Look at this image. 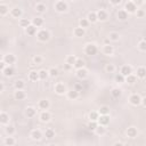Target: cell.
<instances>
[{"mask_svg": "<svg viewBox=\"0 0 146 146\" xmlns=\"http://www.w3.org/2000/svg\"><path fill=\"white\" fill-rule=\"evenodd\" d=\"M97 126H98V123H97V121H90V123L88 124V128H89L90 130H95Z\"/></svg>", "mask_w": 146, "mask_h": 146, "instance_id": "cell-48", "label": "cell"}, {"mask_svg": "<svg viewBox=\"0 0 146 146\" xmlns=\"http://www.w3.org/2000/svg\"><path fill=\"white\" fill-rule=\"evenodd\" d=\"M0 61H3V55L0 53Z\"/></svg>", "mask_w": 146, "mask_h": 146, "instance_id": "cell-61", "label": "cell"}, {"mask_svg": "<svg viewBox=\"0 0 146 146\" xmlns=\"http://www.w3.org/2000/svg\"><path fill=\"white\" fill-rule=\"evenodd\" d=\"M6 67V63L3 61H0V71H2Z\"/></svg>", "mask_w": 146, "mask_h": 146, "instance_id": "cell-57", "label": "cell"}, {"mask_svg": "<svg viewBox=\"0 0 146 146\" xmlns=\"http://www.w3.org/2000/svg\"><path fill=\"white\" fill-rule=\"evenodd\" d=\"M103 51H104L105 55H112L113 51H114V48H113V46H111V45L109 43V45H105V46H104Z\"/></svg>", "mask_w": 146, "mask_h": 146, "instance_id": "cell-22", "label": "cell"}, {"mask_svg": "<svg viewBox=\"0 0 146 146\" xmlns=\"http://www.w3.org/2000/svg\"><path fill=\"white\" fill-rule=\"evenodd\" d=\"M31 24V21L30 20H27V18H22L20 21V25L22 26V27H27Z\"/></svg>", "mask_w": 146, "mask_h": 146, "instance_id": "cell-41", "label": "cell"}, {"mask_svg": "<svg viewBox=\"0 0 146 146\" xmlns=\"http://www.w3.org/2000/svg\"><path fill=\"white\" fill-rule=\"evenodd\" d=\"M137 81V76L136 75H134L133 73L129 75H127L126 78H124V82H127V83H129V85H134L135 82Z\"/></svg>", "mask_w": 146, "mask_h": 146, "instance_id": "cell-13", "label": "cell"}, {"mask_svg": "<svg viewBox=\"0 0 146 146\" xmlns=\"http://www.w3.org/2000/svg\"><path fill=\"white\" fill-rule=\"evenodd\" d=\"M46 9H47V7H46V5H43V3H38L36 6V10L39 13H45Z\"/></svg>", "mask_w": 146, "mask_h": 146, "instance_id": "cell-38", "label": "cell"}, {"mask_svg": "<svg viewBox=\"0 0 146 146\" xmlns=\"http://www.w3.org/2000/svg\"><path fill=\"white\" fill-rule=\"evenodd\" d=\"M96 15H97V21H106L107 20V13L105 12V10H103V9H100L98 10V12L96 13Z\"/></svg>", "mask_w": 146, "mask_h": 146, "instance_id": "cell-9", "label": "cell"}, {"mask_svg": "<svg viewBox=\"0 0 146 146\" xmlns=\"http://www.w3.org/2000/svg\"><path fill=\"white\" fill-rule=\"evenodd\" d=\"M38 73H39V80H46L48 76H49L48 71H46V70H40Z\"/></svg>", "mask_w": 146, "mask_h": 146, "instance_id": "cell-34", "label": "cell"}, {"mask_svg": "<svg viewBox=\"0 0 146 146\" xmlns=\"http://www.w3.org/2000/svg\"><path fill=\"white\" fill-rule=\"evenodd\" d=\"M111 94H112V96L114 97V98H119V97L122 95V90H121L120 88H113Z\"/></svg>", "mask_w": 146, "mask_h": 146, "instance_id": "cell-28", "label": "cell"}, {"mask_svg": "<svg viewBox=\"0 0 146 146\" xmlns=\"http://www.w3.org/2000/svg\"><path fill=\"white\" fill-rule=\"evenodd\" d=\"M75 61H76V57L74 56V55H71V56H69L66 58V63L70 64V65H72V66H73V64L75 63Z\"/></svg>", "mask_w": 146, "mask_h": 146, "instance_id": "cell-42", "label": "cell"}, {"mask_svg": "<svg viewBox=\"0 0 146 146\" xmlns=\"http://www.w3.org/2000/svg\"><path fill=\"white\" fill-rule=\"evenodd\" d=\"M9 122V115L7 113L0 112V123L2 124H7Z\"/></svg>", "mask_w": 146, "mask_h": 146, "instance_id": "cell-16", "label": "cell"}, {"mask_svg": "<svg viewBox=\"0 0 146 146\" xmlns=\"http://www.w3.org/2000/svg\"><path fill=\"white\" fill-rule=\"evenodd\" d=\"M37 37H38V40H39V41H42V42H45V41H47L48 39H49L50 34L46 30H41V31L38 32V36Z\"/></svg>", "mask_w": 146, "mask_h": 146, "instance_id": "cell-4", "label": "cell"}, {"mask_svg": "<svg viewBox=\"0 0 146 146\" xmlns=\"http://www.w3.org/2000/svg\"><path fill=\"white\" fill-rule=\"evenodd\" d=\"M128 18V13L124 9H121L118 12V20L119 21H126Z\"/></svg>", "mask_w": 146, "mask_h": 146, "instance_id": "cell-15", "label": "cell"}, {"mask_svg": "<svg viewBox=\"0 0 146 146\" xmlns=\"http://www.w3.org/2000/svg\"><path fill=\"white\" fill-rule=\"evenodd\" d=\"M133 2H134V3H135V5H136L137 7H138V6L143 5V3H144V0H134Z\"/></svg>", "mask_w": 146, "mask_h": 146, "instance_id": "cell-55", "label": "cell"}, {"mask_svg": "<svg viewBox=\"0 0 146 146\" xmlns=\"http://www.w3.org/2000/svg\"><path fill=\"white\" fill-rule=\"evenodd\" d=\"M55 91H56V94H58V95H63V94L66 91V87H65L64 83L58 82L55 85Z\"/></svg>", "mask_w": 146, "mask_h": 146, "instance_id": "cell-5", "label": "cell"}, {"mask_svg": "<svg viewBox=\"0 0 146 146\" xmlns=\"http://www.w3.org/2000/svg\"><path fill=\"white\" fill-rule=\"evenodd\" d=\"M36 113H37V111H36V109H34V107H32V106L27 107L26 111H25V114H26L27 118H33L34 115H36Z\"/></svg>", "mask_w": 146, "mask_h": 146, "instance_id": "cell-20", "label": "cell"}, {"mask_svg": "<svg viewBox=\"0 0 146 146\" xmlns=\"http://www.w3.org/2000/svg\"><path fill=\"white\" fill-rule=\"evenodd\" d=\"M79 97V91H76V90H71V91L67 93V98L69 99H76Z\"/></svg>", "mask_w": 146, "mask_h": 146, "instance_id": "cell-27", "label": "cell"}, {"mask_svg": "<svg viewBox=\"0 0 146 146\" xmlns=\"http://www.w3.org/2000/svg\"><path fill=\"white\" fill-rule=\"evenodd\" d=\"M25 31L29 36H34L37 33V27L33 25V24H30L27 27H25Z\"/></svg>", "mask_w": 146, "mask_h": 146, "instance_id": "cell-17", "label": "cell"}, {"mask_svg": "<svg viewBox=\"0 0 146 146\" xmlns=\"http://www.w3.org/2000/svg\"><path fill=\"white\" fill-rule=\"evenodd\" d=\"M31 23H32L36 27H40L43 24V20L41 18V17H36V18H33V21Z\"/></svg>", "mask_w": 146, "mask_h": 146, "instance_id": "cell-26", "label": "cell"}, {"mask_svg": "<svg viewBox=\"0 0 146 146\" xmlns=\"http://www.w3.org/2000/svg\"><path fill=\"white\" fill-rule=\"evenodd\" d=\"M12 16L13 17H16V18H20L22 16V10L20 8H14L12 9Z\"/></svg>", "mask_w": 146, "mask_h": 146, "instance_id": "cell-32", "label": "cell"}, {"mask_svg": "<svg viewBox=\"0 0 146 146\" xmlns=\"http://www.w3.org/2000/svg\"><path fill=\"white\" fill-rule=\"evenodd\" d=\"M40 120L42 121V122H48V121L50 120V114L48 113L47 111H43V112L40 114Z\"/></svg>", "mask_w": 146, "mask_h": 146, "instance_id": "cell-21", "label": "cell"}, {"mask_svg": "<svg viewBox=\"0 0 146 146\" xmlns=\"http://www.w3.org/2000/svg\"><path fill=\"white\" fill-rule=\"evenodd\" d=\"M135 13L137 14V17H140V18H142V17H144V15H145V13H144L143 9H137Z\"/></svg>", "mask_w": 146, "mask_h": 146, "instance_id": "cell-53", "label": "cell"}, {"mask_svg": "<svg viewBox=\"0 0 146 146\" xmlns=\"http://www.w3.org/2000/svg\"><path fill=\"white\" fill-rule=\"evenodd\" d=\"M6 133L8 134L9 136H12V135H13L14 133H15V128H14L13 126H8V127L6 128Z\"/></svg>", "mask_w": 146, "mask_h": 146, "instance_id": "cell-49", "label": "cell"}, {"mask_svg": "<svg viewBox=\"0 0 146 146\" xmlns=\"http://www.w3.org/2000/svg\"><path fill=\"white\" fill-rule=\"evenodd\" d=\"M72 1H73V0H72Z\"/></svg>", "mask_w": 146, "mask_h": 146, "instance_id": "cell-63", "label": "cell"}, {"mask_svg": "<svg viewBox=\"0 0 146 146\" xmlns=\"http://www.w3.org/2000/svg\"><path fill=\"white\" fill-rule=\"evenodd\" d=\"M29 79L31 81H38L39 80V73L37 71H31L29 73Z\"/></svg>", "mask_w": 146, "mask_h": 146, "instance_id": "cell-25", "label": "cell"}, {"mask_svg": "<svg viewBox=\"0 0 146 146\" xmlns=\"http://www.w3.org/2000/svg\"><path fill=\"white\" fill-rule=\"evenodd\" d=\"M33 62H34V65H39V64H41V62H42V57L36 56L33 58Z\"/></svg>", "mask_w": 146, "mask_h": 146, "instance_id": "cell-52", "label": "cell"}, {"mask_svg": "<svg viewBox=\"0 0 146 146\" xmlns=\"http://www.w3.org/2000/svg\"><path fill=\"white\" fill-rule=\"evenodd\" d=\"M31 137H32V139H34V140H39V139H41V133L39 130H33L32 133H31Z\"/></svg>", "mask_w": 146, "mask_h": 146, "instance_id": "cell-30", "label": "cell"}, {"mask_svg": "<svg viewBox=\"0 0 146 146\" xmlns=\"http://www.w3.org/2000/svg\"><path fill=\"white\" fill-rule=\"evenodd\" d=\"M74 36L75 37H83L85 36V29L83 27H76V29H74Z\"/></svg>", "mask_w": 146, "mask_h": 146, "instance_id": "cell-29", "label": "cell"}, {"mask_svg": "<svg viewBox=\"0 0 146 146\" xmlns=\"http://www.w3.org/2000/svg\"><path fill=\"white\" fill-rule=\"evenodd\" d=\"M115 81L118 83H123L124 82V76L121 74V73H120V74H116L115 75Z\"/></svg>", "mask_w": 146, "mask_h": 146, "instance_id": "cell-47", "label": "cell"}, {"mask_svg": "<svg viewBox=\"0 0 146 146\" xmlns=\"http://www.w3.org/2000/svg\"><path fill=\"white\" fill-rule=\"evenodd\" d=\"M86 54L88 55V56H94V55L97 54V51H98V48H97V46L95 43H88L86 46Z\"/></svg>", "mask_w": 146, "mask_h": 146, "instance_id": "cell-1", "label": "cell"}, {"mask_svg": "<svg viewBox=\"0 0 146 146\" xmlns=\"http://www.w3.org/2000/svg\"><path fill=\"white\" fill-rule=\"evenodd\" d=\"M126 10L127 13H130V14H133V13H135L137 10V6L135 5V3L133 2V1H128L127 3H126Z\"/></svg>", "mask_w": 146, "mask_h": 146, "instance_id": "cell-8", "label": "cell"}, {"mask_svg": "<svg viewBox=\"0 0 146 146\" xmlns=\"http://www.w3.org/2000/svg\"><path fill=\"white\" fill-rule=\"evenodd\" d=\"M87 20L89 21V23H90V22H91V23L97 22V15H96V13H95V12L89 13V15H88V17H87Z\"/></svg>", "mask_w": 146, "mask_h": 146, "instance_id": "cell-33", "label": "cell"}, {"mask_svg": "<svg viewBox=\"0 0 146 146\" xmlns=\"http://www.w3.org/2000/svg\"><path fill=\"white\" fill-rule=\"evenodd\" d=\"M49 106H50L49 100H47V99H41L39 102V107L41 110H48V109H49Z\"/></svg>", "mask_w": 146, "mask_h": 146, "instance_id": "cell-18", "label": "cell"}, {"mask_svg": "<svg viewBox=\"0 0 146 146\" xmlns=\"http://www.w3.org/2000/svg\"><path fill=\"white\" fill-rule=\"evenodd\" d=\"M73 66H74L75 70H78V69H82V67H85V62H83L81 58H76V61H75V63L73 64Z\"/></svg>", "mask_w": 146, "mask_h": 146, "instance_id": "cell-23", "label": "cell"}, {"mask_svg": "<svg viewBox=\"0 0 146 146\" xmlns=\"http://www.w3.org/2000/svg\"><path fill=\"white\" fill-rule=\"evenodd\" d=\"M3 88H5V87H3V83H2V82H0V93L3 91Z\"/></svg>", "mask_w": 146, "mask_h": 146, "instance_id": "cell-59", "label": "cell"}, {"mask_svg": "<svg viewBox=\"0 0 146 146\" xmlns=\"http://www.w3.org/2000/svg\"><path fill=\"white\" fill-rule=\"evenodd\" d=\"M15 98L17 99V100H23L24 98L26 97V95H25V93L23 91V89H16V91H15Z\"/></svg>", "mask_w": 146, "mask_h": 146, "instance_id": "cell-12", "label": "cell"}, {"mask_svg": "<svg viewBox=\"0 0 146 146\" xmlns=\"http://www.w3.org/2000/svg\"><path fill=\"white\" fill-rule=\"evenodd\" d=\"M45 136H46V138H48V139H51L53 137H55V131L53 129H47L45 131Z\"/></svg>", "mask_w": 146, "mask_h": 146, "instance_id": "cell-37", "label": "cell"}, {"mask_svg": "<svg viewBox=\"0 0 146 146\" xmlns=\"http://www.w3.org/2000/svg\"><path fill=\"white\" fill-rule=\"evenodd\" d=\"M2 72H3V75L5 76H12L15 71H14V67L12 65H6V67L2 70Z\"/></svg>", "mask_w": 146, "mask_h": 146, "instance_id": "cell-11", "label": "cell"}, {"mask_svg": "<svg viewBox=\"0 0 146 146\" xmlns=\"http://www.w3.org/2000/svg\"><path fill=\"white\" fill-rule=\"evenodd\" d=\"M98 116H99V113H98V112H91V113L89 114V119H90V121H97Z\"/></svg>", "mask_w": 146, "mask_h": 146, "instance_id": "cell-44", "label": "cell"}, {"mask_svg": "<svg viewBox=\"0 0 146 146\" xmlns=\"http://www.w3.org/2000/svg\"><path fill=\"white\" fill-rule=\"evenodd\" d=\"M145 75H146V70H145V67H143V66L138 67V69H137V78L144 79Z\"/></svg>", "mask_w": 146, "mask_h": 146, "instance_id": "cell-24", "label": "cell"}, {"mask_svg": "<svg viewBox=\"0 0 146 146\" xmlns=\"http://www.w3.org/2000/svg\"><path fill=\"white\" fill-rule=\"evenodd\" d=\"M110 2L112 3L113 6H118V5H120V3H121V0H110Z\"/></svg>", "mask_w": 146, "mask_h": 146, "instance_id": "cell-56", "label": "cell"}, {"mask_svg": "<svg viewBox=\"0 0 146 146\" xmlns=\"http://www.w3.org/2000/svg\"><path fill=\"white\" fill-rule=\"evenodd\" d=\"M71 67H72V65H70V64H67V63H65V64H64V70H66V71H69V70H71Z\"/></svg>", "mask_w": 146, "mask_h": 146, "instance_id": "cell-58", "label": "cell"}, {"mask_svg": "<svg viewBox=\"0 0 146 146\" xmlns=\"http://www.w3.org/2000/svg\"><path fill=\"white\" fill-rule=\"evenodd\" d=\"M133 73V70H131V67L129 66V65H124V66H122V69H121V74H122L124 78H126L127 75H129Z\"/></svg>", "mask_w": 146, "mask_h": 146, "instance_id": "cell-14", "label": "cell"}, {"mask_svg": "<svg viewBox=\"0 0 146 146\" xmlns=\"http://www.w3.org/2000/svg\"><path fill=\"white\" fill-rule=\"evenodd\" d=\"M15 61H16V58L13 54H8V55L3 56V62L6 63V65H13L15 63Z\"/></svg>", "mask_w": 146, "mask_h": 146, "instance_id": "cell-7", "label": "cell"}, {"mask_svg": "<svg viewBox=\"0 0 146 146\" xmlns=\"http://www.w3.org/2000/svg\"><path fill=\"white\" fill-rule=\"evenodd\" d=\"M138 47H139V49H140L142 51H145V50H146V41L143 39V40H142L140 42H139V46H138Z\"/></svg>", "mask_w": 146, "mask_h": 146, "instance_id": "cell-51", "label": "cell"}, {"mask_svg": "<svg viewBox=\"0 0 146 146\" xmlns=\"http://www.w3.org/2000/svg\"><path fill=\"white\" fill-rule=\"evenodd\" d=\"M97 123L100 126H107L110 123L109 114H100V116H98V119H97Z\"/></svg>", "mask_w": 146, "mask_h": 146, "instance_id": "cell-3", "label": "cell"}, {"mask_svg": "<svg viewBox=\"0 0 146 146\" xmlns=\"http://www.w3.org/2000/svg\"><path fill=\"white\" fill-rule=\"evenodd\" d=\"M1 137H2V136H1V135H0V143H1Z\"/></svg>", "mask_w": 146, "mask_h": 146, "instance_id": "cell-62", "label": "cell"}, {"mask_svg": "<svg viewBox=\"0 0 146 146\" xmlns=\"http://www.w3.org/2000/svg\"><path fill=\"white\" fill-rule=\"evenodd\" d=\"M129 100H130V103L133 104V105L137 106V105H139V104L142 103V97L138 95V94H134V95L130 96Z\"/></svg>", "mask_w": 146, "mask_h": 146, "instance_id": "cell-6", "label": "cell"}, {"mask_svg": "<svg viewBox=\"0 0 146 146\" xmlns=\"http://www.w3.org/2000/svg\"><path fill=\"white\" fill-rule=\"evenodd\" d=\"M8 6L5 5V3H0V15H6V14H8Z\"/></svg>", "mask_w": 146, "mask_h": 146, "instance_id": "cell-31", "label": "cell"}, {"mask_svg": "<svg viewBox=\"0 0 146 146\" xmlns=\"http://www.w3.org/2000/svg\"><path fill=\"white\" fill-rule=\"evenodd\" d=\"M105 70H106L107 73H113L114 71H115V66H114L113 64H107L106 67H105Z\"/></svg>", "mask_w": 146, "mask_h": 146, "instance_id": "cell-45", "label": "cell"}, {"mask_svg": "<svg viewBox=\"0 0 146 146\" xmlns=\"http://www.w3.org/2000/svg\"><path fill=\"white\" fill-rule=\"evenodd\" d=\"M24 87H25V82L23 81V80H16L15 81V88L16 89H23Z\"/></svg>", "mask_w": 146, "mask_h": 146, "instance_id": "cell-36", "label": "cell"}, {"mask_svg": "<svg viewBox=\"0 0 146 146\" xmlns=\"http://www.w3.org/2000/svg\"><path fill=\"white\" fill-rule=\"evenodd\" d=\"M127 135H128V137H131V138L137 137V129H136V128H134V127L128 128V130H127Z\"/></svg>", "mask_w": 146, "mask_h": 146, "instance_id": "cell-19", "label": "cell"}, {"mask_svg": "<svg viewBox=\"0 0 146 146\" xmlns=\"http://www.w3.org/2000/svg\"><path fill=\"white\" fill-rule=\"evenodd\" d=\"M98 113H99V114H109V113H110V107H109V106H106V105L100 106V109H99V111H98Z\"/></svg>", "mask_w": 146, "mask_h": 146, "instance_id": "cell-40", "label": "cell"}, {"mask_svg": "<svg viewBox=\"0 0 146 146\" xmlns=\"http://www.w3.org/2000/svg\"><path fill=\"white\" fill-rule=\"evenodd\" d=\"M109 39H110V40H112V41H118V40L120 39V34L118 33V32H111V33H110Z\"/></svg>", "mask_w": 146, "mask_h": 146, "instance_id": "cell-39", "label": "cell"}, {"mask_svg": "<svg viewBox=\"0 0 146 146\" xmlns=\"http://www.w3.org/2000/svg\"><path fill=\"white\" fill-rule=\"evenodd\" d=\"M104 42H105V45H109L110 43V39H105V41H104Z\"/></svg>", "mask_w": 146, "mask_h": 146, "instance_id": "cell-60", "label": "cell"}, {"mask_svg": "<svg viewBox=\"0 0 146 146\" xmlns=\"http://www.w3.org/2000/svg\"><path fill=\"white\" fill-rule=\"evenodd\" d=\"M48 74H49V76H53V78H54V76H57L58 75V70L53 67V69H50V70L48 71Z\"/></svg>", "mask_w": 146, "mask_h": 146, "instance_id": "cell-46", "label": "cell"}, {"mask_svg": "<svg viewBox=\"0 0 146 146\" xmlns=\"http://www.w3.org/2000/svg\"><path fill=\"white\" fill-rule=\"evenodd\" d=\"M5 144L6 145H14V144H15V139H14L13 137H8V138H6Z\"/></svg>", "mask_w": 146, "mask_h": 146, "instance_id": "cell-50", "label": "cell"}, {"mask_svg": "<svg viewBox=\"0 0 146 146\" xmlns=\"http://www.w3.org/2000/svg\"><path fill=\"white\" fill-rule=\"evenodd\" d=\"M79 24H80V26L81 27H88V25H89V21L87 20V18H81L80 20V22H79Z\"/></svg>", "mask_w": 146, "mask_h": 146, "instance_id": "cell-43", "label": "cell"}, {"mask_svg": "<svg viewBox=\"0 0 146 146\" xmlns=\"http://www.w3.org/2000/svg\"><path fill=\"white\" fill-rule=\"evenodd\" d=\"M81 89H82V85H81V83H75V85H74V90H76V91H80Z\"/></svg>", "mask_w": 146, "mask_h": 146, "instance_id": "cell-54", "label": "cell"}, {"mask_svg": "<svg viewBox=\"0 0 146 146\" xmlns=\"http://www.w3.org/2000/svg\"><path fill=\"white\" fill-rule=\"evenodd\" d=\"M95 131H96L97 135H104V134H105V131H106L105 126H100V124H98V126L96 127Z\"/></svg>", "mask_w": 146, "mask_h": 146, "instance_id": "cell-35", "label": "cell"}, {"mask_svg": "<svg viewBox=\"0 0 146 146\" xmlns=\"http://www.w3.org/2000/svg\"><path fill=\"white\" fill-rule=\"evenodd\" d=\"M55 9L57 10L58 13H64L67 10V3L63 1V0H60V1L56 2V5H55Z\"/></svg>", "mask_w": 146, "mask_h": 146, "instance_id": "cell-2", "label": "cell"}, {"mask_svg": "<svg viewBox=\"0 0 146 146\" xmlns=\"http://www.w3.org/2000/svg\"><path fill=\"white\" fill-rule=\"evenodd\" d=\"M76 76L80 79V80H82V79H86L87 78V75H88V72H87V70H85V69H78L76 70Z\"/></svg>", "mask_w": 146, "mask_h": 146, "instance_id": "cell-10", "label": "cell"}]
</instances>
